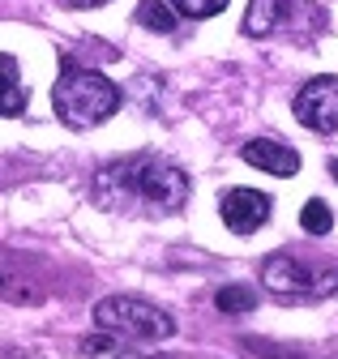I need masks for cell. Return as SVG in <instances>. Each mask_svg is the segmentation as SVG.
I'll use <instances>...</instances> for the list:
<instances>
[{"instance_id": "1", "label": "cell", "mask_w": 338, "mask_h": 359, "mask_svg": "<svg viewBox=\"0 0 338 359\" xmlns=\"http://www.w3.org/2000/svg\"><path fill=\"white\" fill-rule=\"evenodd\" d=\"M95 201L111 214H176L189 201V175L154 154H129L95 175Z\"/></svg>"}, {"instance_id": "2", "label": "cell", "mask_w": 338, "mask_h": 359, "mask_svg": "<svg viewBox=\"0 0 338 359\" xmlns=\"http://www.w3.org/2000/svg\"><path fill=\"white\" fill-rule=\"evenodd\" d=\"M52 107L69 128H95L120 107V86L103 77L99 69H81L73 60L60 65V77L52 86Z\"/></svg>"}, {"instance_id": "3", "label": "cell", "mask_w": 338, "mask_h": 359, "mask_svg": "<svg viewBox=\"0 0 338 359\" xmlns=\"http://www.w3.org/2000/svg\"><path fill=\"white\" fill-rule=\"evenodd\" d=\"M95 325L111 338H129V342H167L176 334V321L163 308L137 295H107L95 304Z\"/></svg>"}, {"instance_id": "4", "label": "cell", "mask_w": 338, "mask_h": 359, "mask_svg": "<svg viewBox=\"0 0 338 359\" xmlns=\"http://www.w3.org/2000/svg\"><path fill=\"white\" fill-rule=\"evenodd\" d=\"M262 278L283 299H321V295L338 291V269L334 265H313V261H300L291 252L270 257L266 269H262Z\"/></svg>"}, {"instance_id": "5", "label": "cell", "mask_w": 338, "mask_h": 359, "mask_svg": "<svg viewBox=\"0 0 338 359\" xmlns=\"http://www.w3.org/2000/svg\"><path fill=\"white\" fill-rule=\"evenodd\" d=\"M295 120L313 133H334L338 128V77H313L295 95Z\"/></svg>"}, {"instance_id": "6", "label": "cell", "mask_w": 338, "mask_h": 359, "mask_svg": "<svg viewBox=\"0 0 338 359\" xmlns=\"http://www.w3.org/2000/svg\"><path fill=\"white\" fill-rule=\"evenodd\" d=\"M304 0H252L244 13V34L248 39H270L278 30H300L304 26Z\"/></svg>"}, {"instance_id": "7", "label": "cell", "mask_w": 338, "mask_h": 359, "mask_svg": "<svg viewBox=\"0 0 338 359\" xmlns=\"http://www.w3.org/2000/svg\"><path fill=\"white\" fill-rule=\"evenodd\" d=\"M270 214H274V201L257 189H236L223 197V222L236 236H252L257 227H266Z\"/></svg>"}, {"instance_id": "8", "label": "cell", "mask_w": 338, "mask_h": 359, "mask_svg": "<svg viewBox=\"0 0 338 359\" xmlns=\"http://www.w3.org/2000/svg\"><path fill=\"white\" fill-rule=\"evenodd\" d=\"M240 158L248 163V167H262V171H270V175H295L300 171V154H295L291 146H283V142H248L244 150H240Z\"/></svg>"}, {"instance_id": "9", "label": "cell", "mask_w": 338, "mask_h": 359, "mask_svg": "<svg viewBox=\"0 0 338 359\" xmlns=\"http://www.w3.org/2000/svg\"><path fill=\"white\" fill-rule=\"evenodd\" d=\"M0 299H18V304H39L43 299V291L34 287L26 261L5 252V248H0Z\"/></svg>"}, {"instance_id": "10", "label": "cell", "mask_w": 338, "mask_h": 359, "mask_svg": "<svg viewBox=\"0 0 338 359\" xmlns=\"http://www.w3.org/2000/svg\"><path fill=\"white\" fill-rule=\"evenodd\" d=\"M30 103L26 86L18 77V60L13 56H0V116H22Z\"/></svg>"}, {"instance_id": "11", "label": "cell", "mask_w": 338, "mask_h": 359, "mask_svg": "<svg viewBox=\"0 0 338 359\" xmlns=\"http://www.w3.org/2000/svg\"><path fill=\"white\" fill-rule=\"evenodd\" d=\"M137 22L154 34H172L176 30V9H167L163 0H142L137 5Z\"/></svg>"}, {"instance_id": "12", "label": "cell", "mask_w": 338, "mask_h": 359, "mask_svg": "<svg viewBox=\"0 0 338 359\" xmlns=\"http://www.w3.org/2000/svg\"><path fill=\"white\" fill-rule=\"evenodd\" d=\"M300 227H304L309 236H330V227H334V214H330V205H325L321 197H313V201L300 210Z\"/></svg>"}, {"instance_id": "13", "label": "cell", "mask_w": 338, "mask_h": 359, "mask_svg": "<svg viewBox=\"0 0 338 359\" xmlns=\"http://www.w3.org/2000/svg\"><path fill=\"white\" fill-rule=\"evenodd\" d=\"M219 312H227V317H240V312H252V304H257V295H252L248 287H223L215 295Z\"/></svg>"}, {"instance_id": "14", "label": "cell", "mask_w": 338, "mask_h": 359, "mask_svg": "<svg viewBox=\"0 0 338 359\" xmlns=\"http://www.w3.org/2000/svg\"><path fill=\"white\" fill-rule=\"evenodd\" d=\"M172 5H176V13H184V18H215V13L227 9V0H172Z\"/></svg>"}, {"instance_id": "15", "label": "cell", "mask_w": 338, "mask_h": 359, "mask_svg": "<svg viewBox=\"0 0 338 359\" xmlns=\"http://www.w3.org/2000/svg\"><path fill=\"white\" fill-rule=\"evenodd\" d=\"M81 346H86V355H99V351H111V334H103V330H99V338H86V342H81Z\"/></svg>"}, {"instance_id": "16", "label": "cell", "mask_w": 338, "mask_h": 359, "mask_svg": "<svg viewBox=\"0 0 338 359\" xmlns=\"http://www.w3.org/2000/svg\"><path fill=\"white\" fill-rule=\"evenodd\" d=\"M69 9H95V5H107V0H65Z\"/></svg>"}, {"instance_id": "17", "label": "cell", "mask_w": 338, "mask_h": 359, "mask_svg": "<svg viewBox=\"0 0 338 359\" xmlns=\"http://www.w3.org/2000/svg\"><path fill=\"white\" fill-rule=\"evenodd\" d=\"M5 359H43V355H34V351H9Z\"/></svg>"}, {"instance_id": "18", "label": "cell", "mask_w": 338, "mask_h": 359, "mask_svg": "<svg viewBox=\"0 0 338 359\" xmlns=\"http://www.w3.org/2000/svg\"><path fill=\"white\" fill-rule=\"evenodd\" d=\"M330 175H334V180H338V158H330Z\"/></svg>"}]
</instances>
